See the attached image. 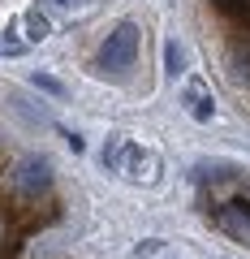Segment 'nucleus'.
<instances>
[{"instance_id":"obj_1","label":"nucleus","mask_w":250,"mask_h":259,"mask_svg":"<svg viewBox=\"0 0 250 259\" xmlns=\"http://www.w3.org/2000/svg\"><path fill=\"white\" fill-rule=\"evenodd\" d=\"M138 44H142V30L138 22H117L112 26V35L104 39L99 48V74H125L134 61H138Z\"/></svg>"},{"instance_id":"obj_2","label":"nucleus","mask_w":250,"mask_h":259,"mask_svg":"<svg viewBox=\"0 0 250 259\" xmlns=\"http://www.w3.org/2000/svg\"><path fill=\"white\" fill-rule=\"evenodd\" d=\"M18 190L30 194V199L47 194V190H52V160H47V156H26L18 164Z\"/></svg>"},{"instance_id":"obj_3","label":"nucleus","mask_w":250,"mask_h":259,"mask_svg":"<svg viewBox=\"0 0 250 259\" xmlns=\"http://www.w3.org/2000/svg\"><path fill=\"white\" fill-rule=\"evenodd\" d=\"M160 168V160L151 156L147 147H138V143H130L125 147V160H121V177H130V182H151Z\"/></svg>"},{"instance_id":"obj_4","label":"nucleus","mask_w":250,"mask_h":259,"mask_svg":"<svg viewBox=\"0 0 250 259\" xmlns=\"http://www.w3.org/2000/svg\"><path fill=\"white\" fill-rule=\"evenodd\" d=\"M181 104H185V112H190L194 121H212L216 117V100H212V91H207L203 82H190V87H185Z\"/></svg>"},{"instance_id":"obj_5","label":"nucleus","mask_w":250,"mask_h":259,"mask_svg":"<svg viewBox=\"0 0 250 259\" xmlns=\"http://www.w3.org/2000/svg\"><path fill=\"white\" fill-rule=\"evenodd\" d=\"M220 225L233 233V238L250 242V203H241V199H237V203H229V207L220 212Z\"/></svg>"},{"instance_id":"obj_6","label":"nucleus","mask_w":250,"mask_h":259,"mask_svg":"<svg viewBox=\"0 0 250 259\" xmlns=\"http://www.w3.org/2000/svg\"><path fill=\"white\" fill-rule=\"evenodd\" d=\"M22 26H26V44H43V39L52 35V26H47V18L39 9H30L26 18H22Z\"/></svg>"},{"instance_id":"obj_7","label":"nucleus","mask_w":250,"mask_h":259,"mask_svg":"<svg viewBox=\"0 0 250 259\" xmlns=\"http://www.w3.org/2000/svg\"><path fill=\"white\" fill-rule=\"evenodd\" d=\"M164 74L168 78H181L185 74V48L177 44V39H168V44H164Z\"/></svg>"},{"instance_id":"obj_8","label":"nucleus","mask_w":250,"mask_h":259,"mask_svg":"<svg viewBox=\"0 0 250 259\" xmlns=\"http://www.w3.org/2000/svg\"><path fill=\"white\" fill-rule=\"evenodd\" d=\"M125 147H130V139H125V134H112V139H108V147H104V168L121 173V160H125Z\"/></svg>"},{"instance_id":"obj_9","label":"nucleus","mask_w":250,"mask_h":259,"mask_svg":"<svg viewBox=\"0 0 250 259\" xmlns=\"http://www.w3.org/2000/svg\"><path fill=\"white\" fill-rule=\"evenodd\" d=\"M30 82H35L39 91H47V95H56V100H65V95H69V87L61 82V78H52V74H35V78H30Z\"/></svg>"},{"instance_id":"obj_10","label":"nucleus","mask_w":250,"mask_h":259,"mask_svg":"<svg viewBox=\"0 0 250 259\" xmlns=\"http://www.w3.org/2000/svg\"><path fill=\"white\" fill-rule=\"evenodd\" d=\"M233 74H237L241 82H250V44H241L237 52H233Z\"/></svg>"},{"instance_id":"obj_11","label":"nucleus","mask_w":250,"mask_h":259,"mask_svg":"<svg viewBox=\"0 0 250 259\" xmlns=\"http://www.w3.org/2000/svg\"><path fill=\"white\" fill-rule=\"evenodd\" d=\"M229 13H237V18L250 22V0H229Z\"/></svg>"},{"instance_id":"obj_12","label":"nucleus","mask_w":250,"mask_h":259,"mask_svg":"<svg viewBox=\"0 0 250 259\" xmlns=\"http://www.w3.org/2000/svg\"><path fill=\"white\" fill-rule=\"evenodd\" d=\"M160 250V238H147V242H138V255H156Z\"/></svg>"},{"instance_id":"obj_13","label":"nucleus","mask_w":250,"mask_h":259,"mask_svg":"<svg viewBox=\"0 0 250 259\" xmlns=\"http://www.w3.org/2000/svg\"><path fill=\"white\" fill-rule=\"evenodd\" d=\"M52 5H65V9H74V5H82V0H52Z\"/></svg>"}]
</instances>
